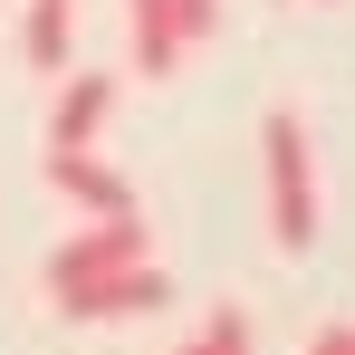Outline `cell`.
I'll return each mask as SVG.
<instances>
[{"mask_svg": "<svg viewBox=\"0 0 355 355\" xmlns=\"http://www.w3.org/2000/svg\"><path fill=\"white\" fill-rule=\"evenodd\" d=\"M173 355H250V317H240V307H211Z\"/></svg>", "mask_w": 355, "mask_h": 355, "instance_id": "ba28073f", "label": "cell"}, {"mask_svg": "<svg viewBox=\"0 0 355 355\" xmlns=\"http://www.w3.org/2000/svg\"><path fill=\"white\" fill-rule=\"evenodd\" d=\"M173 297V279H164V259H135V269H116V279H87V288L58 297V317H77V327H116V317H144V307H164Z\"/></svg>", "mask_w": 355, "mask_h": 355, "instance_id": "277c9868", "label": "cell"}, {"mask_svg": "<svg viewBox=\"0 0 355 355\" xmlns=\"http://www.w3.org/2000/svg\"><path fill=\"white\" fill-rule=\"evenodd\" d=\"M259 154H269V231L279 250H317V144H307V125L279 106V116L259 125Z\"/></svg>", "mask_w": 355, "mask_h": 355, "instance_id": "6da1fadb", "label": "cell"}, {"mask_svg": "<svg viewBox=\"0 0 355 355\" xmlns=\"http://www.w3.org/2000/svg\"><path fill=\"white\" fill-rule=\"evenodd\" d=\"M116 116V77L77 67L58 77V106H49V154H96V125Z\"/></svg>", "mask_w": 355, "mask_h": 355, "instance_id": "5b68a950", "label": "cell"}, {"mask_svg": "<svg viewBox=\"0 0 355 355\" xmlns=\"http://www.w3.org/2000/svg\"><path fill=\"white\" fill-rule=\"evenodd\" d=\"M125 29H135V67L144 77H173L221 29V0H125Z\"/></svg>", "mask_w": 355, "mask_h": 355, "instance_id": "7a4b0ae2", "label": "cell"}, {"mask_svg": "<svg viewBox=\"0 0 355 355\" xmlns=\"http://www.w3.org/2000/svg\"><path fill=\"white\" fill-rule=\"evenodd\" d=\"M19 58L39 67V77H67V58H77V0H29V19H19Z\"/></svg>", "mask_w": 355, "mask_h": 355, "instance_id": "52a82bcc", "label": "cell"}, {"mask_svg": "<svg viewBox=\"0 0 355 355\" xmlns=\"http://www.w3.org/2000/svg\"><path fill=\"white\" fill-rule=\"evenodd\" d=\"M135 259H154V240H144L135 211H116V221H96V231H77V240L49 250V297L87 288V279H116V269H135Z\"/></svg>", "mask_w": 355, "mask_h": 355, "instance_id": "3957f363", "label": "cell"}, {"mask_svg": "<svg viewBox=\"0 0 355 355\" xmlns=\"http://www.w3.org/2000/svg\"><path fill=\"white\" fill-rule=\"evenodd\" d=\"M49 192H67V202H77V211H96V221L135 211L125 173H116V164H96V154H49Z\"/></svg>", "mask_w": 355, "mask_h": 355, "instance_id": "8992f818", "label": "cell"}, {"mask_svg": "<svg viewBox=\"0 0 355 355\" xmlns=\"http://www.w3.org/2000/svg\"><path fill=\"white\" fill-rule=\"evenodd\" d=\"M307 355H355V327H327V336H317Z\"/></svg>", "mask_w": 355, "mask_h": 355, "instance_id": "9c48e42d", "label": "cell"}]
</instances>
